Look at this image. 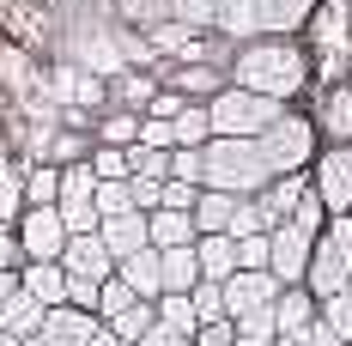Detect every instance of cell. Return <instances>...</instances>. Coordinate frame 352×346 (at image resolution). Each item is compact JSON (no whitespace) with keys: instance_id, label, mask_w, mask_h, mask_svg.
Here are the masks:
<instances>
[{"instance_id":"25","label":"cell","mask_w":352,"mask_h":346,"mask_svg":"<svg viewBox=\"0 0 352 346\" xmlns=\"http://www.w3.org/2000/svg\"><path fill=\"white\" fill-rule=\"evenodd\" d=\"M152 322H158V310H152L146 298H134L128 310H116V316H109L104 328H109V334H116V340H122V346H134V340H140V334H146V328H152Z\"/></svg>"},{"instance_id":"31","label":"cell","mask_w":352,"mask_h":346,"mask_svg":"<svg viewBox=\"0 0 352 346\" xmlns=\"http://www.w3.org/2000/svg\"><path fill=\"white\" fill-rule=\"evenodd\" d=\"M322 243L334 249V261L346 268V279H352V213H334L328 225H322Z\"/></svg>"},{"instance_id":"17","label":"cell","mask_w":352,"mask_h":346,"mask_svg":"<svg viewBox=\"0 0 352 346\" xmlns=\"http://www.w3.org/2000/svg\"><path fill=\"white\" fill-rule=\"evenodd\" d=\"M116 279L134 292V298H164V279H158V249H134V255H122L116 261Z\"/></svg>"},{"instance_id":"51","label":"cell","mask_w":352,"mask_h":346,"mask_svg":"<svg viewBox=\"0 0 352 346\" xmlns=\"http://www.w3.org/2000/svg\"><path fill=\"white\" fill-rule=\"evenodd\" d=\"M85 346H122V340H116L109 328H98V334H91V340H85Z\"/></svg>"},{"instance_id":"53","label":"cell","mask_w":352,"mask_h":346,"mask_svg":"<svg viewBox=\"0 0 352 346\" xmlns=\"http://www.w3.org/2000/svg\"><path fill=\"white\" fill-rule=\"evenodd\" d=\"M19 346H43V334H31V340H19Z\"/></svg>"},{"instance_id":"27","label":"cell","mask_w":352,"mask_h":346,"mask_svg":"<svg viewBox=\"0 0 352 346\" xmlns=\"http://www.w3.org/2000/svg\"><path fill=\"white\" fill-rule=\"evenodd\" d=\"M152 310H158V322H164V328H176L182 340H195V328H201V322H195V310H188V298H182V292L152 298Z\"/></svg>"},{"instance_id":"36","label":"cell","mask_w":352,"mask_h":346,"mask_svg":"<svg viewBox=\"0 0 352 346\" xmlns=\"http://www.w3.org/2000/svg\"><path fill=\"white\" fill-rule=\"evenodd\" d=\"M231 328H237V340H274V304H261V310L231 316Z\"/></svg>"},{"instance_id":"12","label":"cell","mask_w":352,"mask_h":346,"mask_svg":"<svg viewBox=\"0 0 352 346\" xmlns=\"http://www.w3.org/2000/svg\"><path fill=\"white\" fill-rule=\"evenodd\" d=\"M249 12H255V31L261 36H292L316 12V0H249Z\"/></svg>"},{"instance_id":"46","label":"cell","mask_w":352,"mask_h":346,"mask_svg":"<svg viewBox=\"0 0 352 346\" xmlns=\"http://www.w3.org/2000/svg\"><path fill=\"white\" fill-rule=\"evenodd\" d=\"M25 268V255H19V237L12 231H0V274H19Z\"/></svg>"},{"instance_id":"19","label":"cell","mask_w":352,"mask_h":346,"mask_svg":"<svg viewBox=\"0 0 352 346\" xmlns=\"http://www.w3.org/2000/svg\"><path fill=\"white\" fill-rule=\"evenodd\" d=\"M310 322H316V298L304 285H280V298H274V334H304Z\"/></svg>"},{"instance_id":"34","label":"cell","mask_w":352,"mask_h":346,"mask_svg":"<svg viewBox=\"0 0 352 346\" xmlns=\"http://www.w3.org/2000/svg\"><path fill=\"white\" fill-rule=\"evenodd\" d=\"M134 134H140V116H134V109H109L104 122H98V140H104V146H128Z\"/></svg>"},{"instance_id":"37","label":"cell","mask_w":352,"mask_h":346,"mask_svg":"<svg viewBox=\"0 0 352 346\" xmlns=\"http://www.w3.org/2000/svg\"><path fill=\"white\" fill-rule=\"evenodd\" d=\"M164 182H188V188H201V146H176L170 152V176Z\"/></svg>"},{"instance_id":"32","label":"cell","mask_w":352,"mask_h":346,"mask_svg":"<svg viewBox=\"0 0 352 346\" xmlns=\"http://www.w3.org/2000/svg\"><path fill=\"white\" fill-rule=\"evenodd\" d=\"M85 164H91L98 182H128V146H98Z\"/></svg>"},{"instance_id":"11","label":"cell","mask_w":352,"mask_h":346,"mask_svg":"<svg viewBox=\"0 0 352 346\" xmlns=\"http://www.w3.org/2000/svg\"><path fill=\"white\" fill-rule=\"evenodd\" d=\"M104 322L98 316H85V310H67V304H55V310H43V346H85L91 334H98Z\"/></svg>"},{"instance_id":"1","label":"cell","mask_w":352,"mask_h":346,"mask_svg":"<svg viewBox=\"0 0 352 346\" xmlns=\"http://www.w3.org/2000/svg\"><path fill=\"white\" fill-rule=\"evenodd\" d=\"M225 85L237 91H255V98H274V104H292L310 79V61L292 36H255V43H237L231 61H225Z\"/></svg>"},{"instance_id":"10","label":"cell","mask_w":352,"mask_h":346,"mask_svg":"<svg viewBox=\"0 0 352 346\" xmlns=\"http://www.w3.org/2000/svg\"><path fill=\"white\" fill-rule=\"evenodd\" d=\"M164 91H176L182 104H207L225 91V67H212V61H182V67L164 73Z\"/></svg>"},{"instance_id":"29","label":"cell","mask_w":352,"mask_h":346,"mask_svg":"<svg viewBox=\"0 0 352 346\" xmlns=\"http://www.w3.org/2000/svg\"><path fill=\"white\" fill-rule=\"evenodd\" d=\"M55 188H61V164H36L25 176V207H55Z\"/></svg>"},{"instance_id":"14","label":"cell","mask_w":352,"mask_h":346,"mask_svg":"<svg viewBox=\"0 0 352 346\" xmlns=\"http://www.w3.org/2000/svg\"><path fill=\"white\" fill-rule=\"evenodd\" d=\"M316 140L328 134V146H352V85H334L322 91V109H316Z\"/></svg>"},{"instance_id":"48","label":"cell","mask_w":352,"mask_h":346,"mask_svg":"<svg viewBox=\"0 0 352 346\" xmlns=\"http://www.w3.org/2000/svg\"><path fill=\"white\" fill-rule=\"evenodd\" d=\"M304 346H346V340H340V334H328V328H322V316H316V322L304 328Z\"/></svg>"},{"instance_id":"44","label":"cell","mask_w":352,"mask_h":346,"mask_svg":"<svg viewBox=\"0 0 352 346\" xmlns=\"http://www.w3.org/2000/svg\"><path fill=\"white\" fill-rule=\"evenodd\" d=\"M67 310L98 316V285H91V279H67Z\"/></svg>"},{"instance_id":"28","label":"cell","mask_w":352,"mask_h":346,"mask_svg":"<svg viewBox=\"0 0 352 346\" xmlns=\"http://www.w3.org/2000/svg\"><path fill=\"white\" fill-rule=\"evenodd\" d=\"M316 316H322V328H328V334H340V340L352 346V285H346V292H334V298H322Z\"/></svg>"},{"instance_id":"26","label":"cell","mask_w":352,"mask_h":346,"mask_svg":"<svg viewBox=\"0 0 352 346\" xmlns=\"http://www.w3.org/2000/svg\"><path fill=\"white\" fill-rule=\"evenodd\" d=\"M170 134H176V146H207V140H212L207 104H182V109L170 116Z\"/></svg>"},{"instance_id":"15","label":"cell","mask_w":352,"mask_h":346,"mask_svg":"<svg viewBox=\"0 0 352 346\" xmlns=\"http://www.w3.org/2000/svg\"><path fill=\"white\" fill-rule=\"evenodd\" d=\"M280 298V279L274 274H231L225 279V316H243V310H261Z\"/></svg>"},{"instance_id":"39","label":"cell","mask_w":352,"mask_h":346,"mask_svg":"<svg viewBox=\"0 0 352 346\" xmlns=\"http://www.w3.org/2000/svg\"><path fill=\"white\" fill-rule=\"evenodd\" d=\"M237 274H267V237H237Z\"/></svg>"},{"instance_id":"41","label":"cell","mask_w":352,"mask_h":346,"mask_svg":"<svg viewBox=\"0 0 352 346\" xmlns=\"http://www.w3.org/2000/svg\"><path fill=\"white\" fill-rule=\"evenodd\" d=\"M158 195H164V182H152V176H128V201H134V213H158Z\"/></svg>"},{"instance_id":"4","label":"cell","mask_w":352,"mask_h":346,"mask_svg":"<svg viewBox=\"0 0 352 346\" xmlns=\"http://www.w3.org/2000/svg\"><path fill=\"white\" fill-rule=\"evenodd\" d=\"M255 152H261V164H267V176H298L310 171V158H316V128H310V116H292L285 109L280 122L267 128V134L255 140Z\"/></svg>"},{"instance_id":"6","label":"cell","mask_w":352,"mask_h":346,"mask_svg":"<svg viewBox=\"0 0 352 346\" xmlns=\"http://www.w3.org/2000/svg\"><path fill=\"white\" fill-rule=\"evenodd\" d=\"M310 195L322 201V213H352V146H328L310 158Z\"/></svg>"},{"instance_id":"30","label":"cell","mask_w":352,"mask_h":346,"mask_svg":"<svg viewBox=\"0 0 352 346\" xmlns=\"http://www.w3.org/2000/svg\"><path fill=\"white\" fill-rule=\"evenodd\" d=\"M188 310H195V322H231L225 316V285H212V279H201L188 292Z\"/></svg>"},{"instance_id":"35","label":"cell","mask_w":352,"mask_h":346,"mask_svg":"<svg viewBox=\"0 0 352 346\" xmlns=\"http://www.w3.org/2000/svg\"><path fill=\"white\" fill-rule=\"evenodd\" d=\"M128 176H152V182H164V176H170V152H152V146H128Z\"/></svg>"},{"instance_id":"18","label":"cell","mask_w":352,"mask_h":346,"mask_svg":"<svg viewBox=\"0 0 352 346\" xmlns=\"http://www.w3.org/2000/svg\"><path fill=\"white\" fill-rule=\"evenodd\" d=\"M98 243H104L116 261H122V255H134V249H152V243H146V213H116V219H98Z\"/></svg>"},{"instance_id":"33","label":"cell","mask_w":352,"mask_h":346,"mask_svg":"<svg viewBox=\"0 0 352 346\" xmlns=\"http://www.w3.org/2000/svg\"><path fill=\"white\" fill-rule=\"evenodd\" d=\"M225 237L237 243V237H267V219H261V207H255V195H243L237 207H231V231Z\"/></svg>"},{"instance_id":"3","label":"cell","mask_w":352,"mask_h":346,"mask_svg":"<svg viewBox=\"0 0 352 346\" xmlns=\"http://www.w3.org/2000/svg\"><path fill=\"white\" fill-rule=\"evenodd\" d=\"M285 116V104L274 98H255V91H237L225 85L219 98H207V122H212V140H261L274 122Z\"/></svg>"},{"instance_id":"8","label":"cell","mask_w":352,"mask_h":346,"mask_svg":"<svg viewBox=\"0 0 352 346\" xmlns=\"http://www.w3.org/2000/svg\"><path fill=\"white\" fill-rule=\"evenodd\" d=\"M310 249H316V237H310V231H298L292 219L274 225V231H267V274L280 279V285H298L304 268H310Z\"/></svg>"},{"instance_id":"47","label":"cell","mask_w":352,"mask_h":346,"mask_svg":"<svg viewBox=\"0 0 352 346\" xmlns=\"http://www.w3.org/2000/svg\"><path fill=\"white\" fill-rule=\"evenodd\" d=\"M134 346H188V340H182L176 328H164V322H152V328H146V334H140Z\"/></svg>"},{"instance_id":"21","label":"cell","mask_w":352,"mask_h":346,"mask_svg":"<svg viewBox=\"0 0 352 346\" xmlns=\"http://www.w3.org/2000/svg\"><path fill=\"white\" fill-rule=\"evenodd\" d=\"M104 91H109V104H128L134 116H146V104L158 98V79H152V73H140V67H122Z\"/></svg>"},{"instance_id":"7","label":"cell","mask_w":352,"mask_h":346,"mask_svg":"<svg viewBox=\"0 0 352 346\" xmlns=\"http://www.w3.org/2000/svg\"><path fill=\"white\" fill-rule=\"evenodd\" d=\"M19 255L25 261H61V249H67V225H61V213L55 207H25L19 219Z\"/></svg>"},{"instance_id":"43","label":"cell","mask_w":352,"mask_h":346,"mask_svg":"<svg viewBox=\"0 0 352 346\" xmlns=\"http://www.w3.org/2000/svg\"><path fill=\"white\" fill-rule=\"evenodd\" d=\"M188 346H237V328H231V322H201Z\"/></svg>"},{"instance_id":"24","label":"cell","mask_w":352,"mask_h":346,"mask_svg":"<svg viewBox=\"0 0 352 346\" xmlns=\"http://www.w3.org/2000/svg\"><path fill=\"white\" fill-rule=\"evenodd\" d=\"M36 328H43V304L25 298V292H12L6 304H0V334H12V340H31Z\"/></svg>"},{"instance_id":"45","label":"cell","mask_w":352,"mask_h":346,"mask_svg":"<svg viewBox=\"0 0 352 346\" xmlns=\"http://www.w3.org/2000/svg\"><path fill=\"white\" fill-rule=\"evenodd\" d=\"M195 195H201V188H188V182H164L158 207H170V213H195Z\"/></svg>"},{"instance_id":"54","label":"cell","mask_w":352,"mask_h":346,"mask_svg":"<svg viewBox=\"0 0 352 346\" xmlns=\"http://www.w3.org/2000/svg\"><path fill=\"white\" fill-rule=\"evenodd\" d=\"M237 346H274V340H237Z\"/></svg>"},{"instance_id":"52","label":"cell","mask_w":352,"mask_h":346,"mask_svg":"<svg viewBox=\"0 0 352 346\" xmlns=\"http://www.w3.org/2000/svg\"><path fill=\"white\" fill-rule=\"evenodd\" d=\"M274 346H304V334H274Z\"/></svg>"},{"instance_id":"16","label":"cell","mask_w":352,"mask_h":346,"mask_svg":"<svg viewBox=\"0 0 352 346\" xmlns=\"http://www.w3.org/2000/svg\"><path fill=\"white\" fill-rule=\"evenodd\" d=\"M298 285H304V292H310V298H334V292H346L352 279H346V268H340V261H334V249H328V243L316 237V249H310V268H304V279H298Z\"/></svg>"},{"instance_id":"2","label":"cell","mask_w":352,"mask_h":346,"mask_svg":"<svg viewBox=\"0 0 352 346\" xmlns=\"http://www.w3.org/2000/svg\"><path fill=\"white\" fill-rule=\"evenodd\" d=\"M274 176L261 164L255 140H207L201 146V188L212 195H261Z\"/></svg>"},{"instance_id":"49","label":"cell","mask_w":352,"mask_h":346,"mask_svg":"<svg viewBox=\"0 0 352 346\" xmlns=\"http://www.w3.org/2000/svg\"><path fill=\"white\" fill-rule=\"evenodd\" d=\"M49 152H55L61 164H73V152H79V134H61V140H55V146H49Z\"/></svg>"},{"instance_id":"22","label":"cell","mask_w":352,"mask_h":346,"mask_svg":"<svg viewBox=\"0 0 352 346\" xmlns=\"http://www.w3.org/2000/svg\"><path fill=\"white\" fill-rule=\"evenodd\" d=\"M195 268H201V279L225 285V279L237 274V249H231V237H195Z\"/></svg>"},{"instance_id":"50","label":"cell","mask_w":352,"mask_h":346,"mask_svg":"<svg viewBox=\"0 0 352 346\" xmlns=\"http://www.w3.org/2000/svg\"><path fill=\"white\" fill-rule=\"evenodd\" d=\"M12 292H19V274H0V304H6Z\"/></svg>"},{"instance_id":"38","label":"cell","mask_w":352,"mask_h":346,"mask_svg":"<svg viewBox=\"0 0 352 346\" xmlns=\"http://www.w3.org/2000/svg\"><path fill=\"white\" fill-rule=\"evenodd\" d=\"M91 207H98V219H116V213H134V201H128V182H98Z\"/></svg>"},{"instance_id":"5","label":"cell","mask_w":352,"mask_h":346,"mask_svg":"<svg viewBox=\"0 0 352 346\" xmlns=\"http://www.w3.org/2000/svg\"><path fill=\"white\" fill-rule=\"evenodd\" d=\"M91 195H98V176H91V164H61L55 213H61L67 237H91V231H98V207H91Z\"/></svg>"},{"instance_id":"20","label":"cell","mask_w":352,"mask_h":346,"mask_svg":"<svg viewBox=\"0 0 352 346\" xmlns=\"http://www.w3.org/2000/svg\"><path fill=\"white\" fill-rule=\"evenodd\" d=\"M146 243L152 249H188L195 243V219L188 213H170V207L146 213Z\"/></svg>"},{"instance_id":"13","label":"cell","mask_w":352,"mask_h":346,"mask_svg":"<svg viewBox=\"0 0 352 346\" xmlns=\"http://www.w3.org/2000/svg\"><path fill=\"white\" fill-rule=\"evenodd\" d=\"M19 292L36 298L43 310L67 304V274H61V261H25V268H19Z\"/></svg>"},{"instance_id":"9","label":"cell","mask_w":352,"mask_h":346,"mask_svg":"<svg viewBox=\"0 0 352 346\" xmlns=\"http://www.w3.org/2000/svg\"><path fill=\"white\" fill-rule=\"evenodd\" d=\"M61 274L104 285V279H116V255L98 243V231H91V237H67V249H61Z\"/></svg>"},{"instance_id":"23","label":"cell","mask_w":352,"mask_h":346,"mask_svg":"<svg viewBox=\"0 0 352 346\" xmlns=\"http://www.w3.org/2000/svg\"><path fill=\"white\" fill-rule=\"evenodd\" d=\"M158 279H164V292H195L201 285V268H195V243L188 249H158Z\"/></svg>"},{"instance_id":"40","label":"cell","mask_w":352,"mask_h":346,"mask_svg":"<svg viewBox=\"0 0 352 346\" xmlns=\"http://www.w3.org/2000/svg\"><path fill=\"white\" fill-rule=\"evenodd\" d=\"M140 146H152V152H176V134H170V122H158V116H140Z\"/></svg>"},{"instance_id":"42","label":"cell","mask_w":352,"mask_h":346,"mask_svg":"<svg viewBox=\"0 0 352 346\" xmlns=\"http://www.w3.org/2000/svg\"><path fill=\"white\" fill-rule=\"evenodd\" d=\"M292 225H298V231H310V237H322V225H328V213H322V201H316V195H304V201L292 207Z\"/></svg>"},{"instance_id":"55","label":"cell","mask_w":352,"mask_h":346,"mask_svg":"<svg viewBox=\"0 0 352 346\" xmlns=\"http://www.w3.org/2000/svg\"><path fill=\"white\" fill-rule=\"evenodd\" d=\"M0 346H19V340H12V334H0Z\"/></svg>"}]
</instances>
